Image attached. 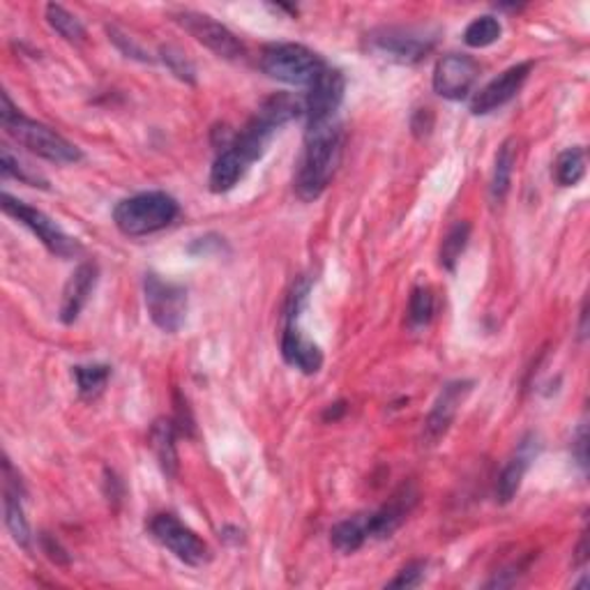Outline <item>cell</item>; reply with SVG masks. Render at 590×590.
Returning <instances> with one entry per match:
<instances>
[{"mask_svg": "<svg viewBox=\"0 0 590 590\" xmlns=\"http://www.w3.org/2000/svg\"><path fill=\"white\" fill-rule=\"evenodd\" d=\"M344 152V132L337 121L309 125L305 148L295 171V194L303 201H314L328 189L330 181L337 173Z\"/></svg>", "mask_w": 590, "mask_h": 590, "instance_id": "obj_1", "label": "cell"}, {"mask_svg": "<svg viewBox=\"0 0 590 590\" xmlns=\"http://www.w3.org/2000/svg\"><path fill=\"white\" fill-rule=\"evenodd\" d=\"M0 125H3L8 136H12L19 146H24L47 162L76 164L84 160L82 148L67 142L63 134H58L49 125L37 123L33 118L24 115L12 105L8 93H3V105H0Z\"/></svg>", "mask_w": 590, "mask_h": 590, "instance_id": "obj_2", "label": "cell"}, {"mask_svg": "<svg viewBox=\"0 0 590 590\" xmlns=\"http://www.w3.org/2000/svg\"><path fill=\"white\" fill-rule=\"evenodd\" d=\"M179 201L167 192H142L123 199L113 208V222L123 235L142 238V235L167 229L179 218Z\"/></svg>", "mask_w": 590, "mask_h": 590, "instance_id": "obj_3", "label": "cell"}, {"mask_svg": "<svg viewBox=\"0 0 590 590\" xmlns=\"http://www.w3.org/2000/svg\"><path fill=\"white\" fill-rule=\"evenodd\" d=\"M323 67L321 56L305 45L280 42L266 47L261 53V70L282 84L309 86Z\"/></svg>", "mask_w": 590, "mask_h": 590, "instance_id": "obj_4", "label": "cell"}, {"mask_svg": "<svg viewBox=\"0 0 590 590\" xmlns=\"http://www.w3.org/2000/svg\"><path fill=\"white\" fill-rule=\"evenodd\" d=\"M3 210L16 222H22L35 235V238L53 254V257L74 259V257H78V254H82V245L76 243V238H72L70 233H65L42 210H37L24 201L14 199V196L8 192L3 194Z\"/></svg>", "mask_w": 590, "mask_h": 590, "instance_id": "obj_5", "label": "cell"}, {"mask_svg": "<svg viewBox=\"0 0 590 590\" xmlns=\"http://www.w3.org/2000/svg\"><path fill=\"white\" fill-rule=\"evenodd\" d=\"M144 300L148 317L164 332H179L187 319V288L148 272L144 280Z\"/></svg>", "mask_w": 590, "mask_h": 590, "instance_id": "obj_6", "label": "cell"}, {"mask_svg": "<svg viewBox=\"0 0 590 590\" xmlns=\"http://www.w3.org/2000/svg\"><path fill=\"white\" fill-rule=\"evenodd\" d=\"M150 533L175 558L189 567H204L210 561V546L175 515H155L150 521Z\"/></svg>", "mask_w": 590, "mask_h": 590, "instance_id": "obj_7", "label": "cell"}, {"mask_svg": "<svg viewBox=\"0 0 590 590\" xmlns=\"http://www.w3.org/2000/svg\"><path fill=\"white\" fill-rule=\"evenodd\" d=\"M344 90H346L344 74L325 65L319 72V76L309 84V93L305 97L307 127L334 121V115H337L344 102Z\"/></svg>", "mask_w": 590, "mask_h": 590, "instance_id": "obj_8", "label": "cell"}, {"mask_svg": "<svg viewBox=\"0 0 590 590\" xmlns=\"http://www.w3.org/2000/svg\"><path fill=\"white\" fill-rule=\"evenodd\" d=\"M175 22H179L196 39V42H201L212 53L226 58V61H238V58L245 56V47L241 39L235 37L226 26L214 22V19L208 14L181 12V14H175Z\"/></svg>", "mask_w": 590, "mask_h": 590, "instance_id": "obj_9", "label": "cell"}, {"mask_svg": "<svg viewBox=\"0 0 590 590\" xmlns=\"http://www.w3.org/2000/svg\"><path fill=\"white\" fill-rule=\"evenodd\" d=\"M470 390H474V381H450L443 385V390L439 392V397H437L434 406H431L429 416L425 420L422 443L427 447L439 445L445 439L452 422H455V418H457L459 406L470 395Z\"/></svg>", "mask_w": 590, "mask_h": 590, "instance_id": "obj_10", "label": "cell"}, {"mask_svg": "<svg viewBox=\"0 0 590 590\" xmlns=\"http://www.w3.org/2000/svg\"><path fill=\"white\" fill-rule=\"evenodd\" d=\"M480 76V65L476 58L466 53H447L437 63L434 70V90L445 100H464L474 90Z\"/></svg>", "mask_w": 590, "mask_h": 590, "instance_id": "obj_11", "label": "cell"}, {"mask_svg": "<svg viewBox=\"0 0 590 590\" xmlns=\"http://www.w3.org/2000/svg\"><path fill=\"white\" fill-rule=\"evenodd\" d=\"M371 51L397 63H418L434 47V37L406 28H385L369 37Z\"/></svg>", "mask_w": 590, "mask_h": 590, "instance_id": "obj_12", "label": "cell"}, {"mask_svg": "<svg viewBox=\"0 0 590 590\" xmlns=\"http://www.w3.org/2000/svg\"><path fill=\"white\" fill-rule=\"evenodd\" d=\"M530 70H533V63H519V65L507 67L501 76L491 78L484 88H480L474 95V100H470V111H474L476 115H484L505 107L509 100H515L519 90L524 88Z\"/></svg>", "mask_w": 590, "mask_h": 590, "instance_id": "obj_13", "label": "cell"}, {"mask_svg": "<svg viewBox=\"0 0 590 590\" xmlns=\"http://www.w3.org/2000/svg\"><path fill=\"white\" fill-rule=\"evenodd\" d=\"M300 317H284V334H282V356L284 360L303 373H317L323 367V353L298 328Z\"/></svg>", "mask_w": 590, "mask_h": 590, "instance_id": "obj_14", "label": "cell"}, {"mask_svg": "<svg viewBox=\"0 0 590 590\" xmlns=\"http://www.w3.org/2000/svg\"><path fill=\"white\" fill-rule=\"evenodd\" d=\"M418 501V491L410 484H402L395 496L383 507L369 513V540L390 538L406 521L413 505Z\"/></svg>", "mask_w": 590, "mask_h": 590, "instance_id": "obj_15", "label": "cell"}, {"mask_svg": "<svg viewBox=\"0 0 590 590\" xmlns=\"http://www.w3.org/2000/svg\"><path fill=\"white\" fill-rule=\"evenodd\" d=\"M3 478H5V491H3V507H5V526L12 533L14 542L28 546L30 544V526L24 513V489H22V480L14 474L12 462L5 459L3 462Z\"/></svg>", "mask_w": 590, "mask_h": 590, "instance_id": "obj_16", "label": "cell"}, {"mask_svg": "<svg viewBox=\"0 0 590 590\" xmlns=\"http://www.w3.org/2000/svg\"><path fill=\"white\" fill-rule=\"evenodd\" d=\"M538 437L536 434H528L521 439L519 447L513 457H509V462L503 466L501 476H499V484H496V499L501 503H509L515 496L517 491L521 489V482H524V476L526 470L530 468V462H533L538 457Z\"/></svg>", "mask_w": 590, "mask_h": 590, "instance_id": "obj_17", "label": "cell"}, {"mask_svg": "<svg viewBox=\"0 0 590 590\" xmlns=\"http://www.w3.org/2000/svg\"><path fill=\"white\" fill-rule=\"evenodd\" d=\"M97 280H100V270H97L95 263H82L72 272V278L65 284L63 303H61V321L63 323L70 325L78 319V314L84 311V307L90 300V295L97 286Z\"/></svg>", "mask_w": 590, "mask_h": 590, "instance_id": "obj_18", "label": "cell"}, {"mask_svg": "<svg viewBox=\"0 0 590 590\" xmlns=\"http://www.w3.org/2000/svg\"><path fill=\"white\" fill-rule=\"evenodd\" d=\"M247 169L249 167L243 162V157L238 152H235L229 144L222 146L218 160H214V164L210 169V189L214 194L231 192L245 179Z\"/></svg>", "mask_w": 590, "mask_h": 590, "instance_id": "obj_19", "label": "cell"}, {"mask_svg": "<svg viewBox=\"0 0 590 590\" xmlns=\"http://www.w3.org/2000/svg\"><path fill=\"white\" fill-rule=\"evenodd\" d=\"M515 162H517V142L507 139V142H503V146L496 152L494 173H491L489 196H491V204L494 206H501L505 201V196L509 192V183H513Z\"/></svg>", "mask_w": 590, "mask_h": 590, "instance_id": "obj_20", "label": "cell"}, {"mask_svg": "<svg viewBox=\"0 0 590 590\" xmlns=\"http://www.w3.org/2000/svg\"><path fill=\"white\" fill-rule=\"evenodd\" d=\"M332 546L342 554H353L369 540V513L348 517L330 530Z\"/></svg>", "mask_w": 590, "mask_h": 590, "instance_id": "obj_21", "label": "cell"}, {"mask_svg": "<svg viewBox=\"0 0 590 590\" xmlns=\"http://www.w3.org/2000/svg\"><path fill=\"white\" fill-rule=\"evenodd\" d=\"M150 447L167 476L179 470V452H175V425L171 420H157L150 429Z\"/></svg>", "mask_w": 590, "mask_h": 590, "instance_id": "obj_22", "label": "cell"}, {"mask_svg": "<svg viewBox=\"0 0 590 590\" xmlns=\"http://www.w3.org/2000/svg\"><path fill=\"white\" fill-rule=\"evenodd\" d=\"M72 373L76 379L78 395L93 402L105 392L111 377V367L109 365H76Z\"/></svg>", "mask_w": 590, "mask_h": 590, "instance_id": "obj_23", "label": "cell"}, {"mask_svg": "<svg viewBox=\"0 0 590 590\" xmlns=\"http://www.w3.org/2000/svg\"><path fill=\"white\" fill-rule=\"evenodd\" d=\"M586 175V152L583 148H567L558 155L554 164V179L561 187H575Z\"/></svg>", "mask_w": 590, "mask_h": 590, "instance_id": "obj_24", "label": "cell"}, {"mask_svg": "<svg viewBox=\"0 0 590 590\" xmlns=\"http://www.w3.org/2000/svg\"><path fill=\"white\" fill-rule=\"evenodd\" d=\"M501 35H503V26H501L499 19L491 16V14H484L468 24V28L464 30V42L470 49H484V47H491L494 42H499Z\"/></svg>", "mask_w": 590, "mask_h": 590, "instance_id": "obj_25", "label": "cell"}, {"mask_svg": "<svg viewBox=\"0 0 590 590\" xmlns=\"http://www.w3.org/2000/svg\"><path fill=\"white\" fill-rule=\"evenodd\" d=\"M468 241H470V224L468 222H457V224L450 226V231L445 233V238L441 243V266L445 270L452 272L457 268V261L466 251Z\"/></svg>", "mask_w": 590, "mask_h": 590, "instance_id": "obj_26", "label": "cell"}, {"mask_svg": "<svg viewBox=\"0 0 590 590\" xmlns=\"http://www.w3.org/2000/svg\"><path fill=\"white\" fill-rule=\"evenodd\" d=\"M47 22L58 35L65 37L67 42H84L86 39L84 24L78 22V19L72 12H67L63 5H56V3L47 5Z\"/></svg>", "mask_w": 590, "mask_h": 590, "instance_id": "obj_27", "label": "cell"}, {"mask_svg": "<svg viewBox=\"0 0 590 590\" xmlns=\"http://www.w3.org/2000/svg\"><path fill=\"white\" fill-rule=\"evenodd\" d=\"M431 317H434V295L427 286L413 288L410 300H408V325L413 330L425 328Z\"/></svg>", "mask_w": 590, "mask_h": 590, "instance_id": "obj_28", "label": "cell"}, {"mask_svg": "<svg viewBox=\"0 0 590 590\" xmlns=\"http://www.w3.org/2000/svg\"><path fill=\"white\" fill-rule=\"evenodd\" d=\"M0 171H3L5 179H14L19 183H26V185H39L45 187L47 183L39 179L37 173H30L26 164H22L16 160V157L10 152V148H3V152H0Z\"/></svg>", "mask_w": 590, "mask_h": 590, "instance_id": "obj_29", "label": "cell"}, {"mask_svg": "<svg viewBox=\"0 0 590 590\" xmlns=\"http://www.w3.org/2000/svg\"><path fill=\"white\" fill-rule=\"evenodd\" d=\"M425 569L427 565L422 561H413L406 567H402L397 577L388 581L390 588H418L425 581Z\"/></svg>", "mask_w": 590, "mask_h": 590, "instance_id": "obj_30", "label": "cell"}, {"mask_svg": "<svg viewBox=\"0 0 590 590\" xmlns=\"http://www.w3.org/2000/svg\"><path fill=\"white\" fill-rule=\"evenodd\" d=\"M162 58H164V63L169 65V70L183 78V82H194V67L185 61V56L179 53V51H173V49H162Z\"/></svg>", "mask_w": 590, "mask_h": 590, "instance_id": "obj_31", "label": "cell"}, {"mask_svg": "<svg viewBox=\"0 0 590 590\" xmlns=\"http://www.w3.org/2000/svg\"><path fill=\"white\" fill-rule=\"evenodd\" d=\"M586 425L579 427V434H577V441H575V447H577V459H579V466L586 470V464H588V457H586Z\"/></svg>", "mask_w": 590, "mask_h": 590, "instance_id": "obj_32", "label": "cell"}]
</instances>
